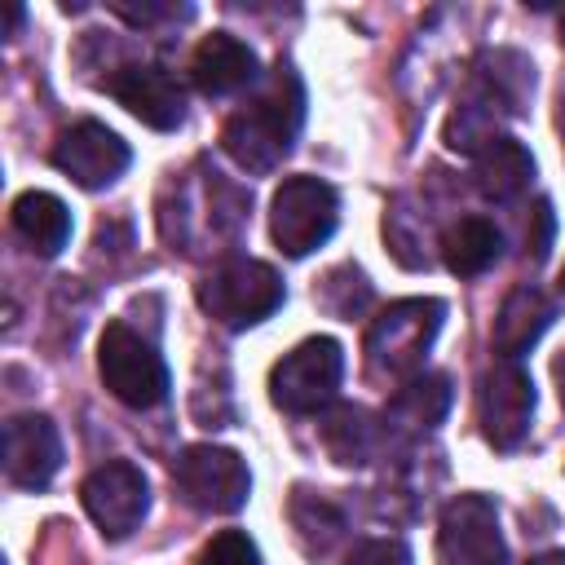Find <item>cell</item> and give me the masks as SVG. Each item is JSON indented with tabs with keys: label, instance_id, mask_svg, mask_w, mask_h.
I'll list each match as a JSON object with an SVG mask.
<instances>
[{
	"label": "cell",
	"instance_id": "d4e9b609",
	"mask_svg": "<svg viewBox=\"0 0 565 565\" xmlns=\"http://www.w3.org/2000/svg\"><path fill=\"white\" fill-rule=\"evenodd\" d=\"M318 305L331 313V318H344V322H353L366 305H371V282H366V274L358 269V265H335L322 282H318Z\"/></svg>",
	"mask_w": 565,
	"mask_h": 565
},
{
	"label": "cell",
	"instance_id": "ac0fdd59",
	"mask_svg": "<svg viewBox=\"0 0 565 565\" xmlns=\"http://www.w3.org/2000/svg\"><path fill=\"white\" fill-rule=\"evenodd\" d=\"M450 380L441 371H419L415 380H406L388 406H384V433L393 437H415V433H428L446 419L450 411Z\"/></svg>",
	"mask_w": 565,
	"mask_h": 565
},
{
	"label": "cell",
	"instance_id": "ffe728a7",
	"mask_svg": "<svg viewBox=\"0 0 565 565\" xmlns=\"http://www.w3.org/2000/svg\"><path fill=\"white\" fill-rule=\"evenodd\" d=\"M13 234L35 252V256H57L71 238V212L57 194L49 190H26L13 199Z\"/></svg>",
	"mask_w": 565,
	"mask_h": 565
},
{
	"label": "cell",
	"instance_id": "e0dca14e",
	"mask_svg": "<svg viewBox=\"0 0 565 565\" xmlns=\"http://www.w3.org/2000/svg\"><path fill=\"white\" fill-rule=\"evenodd\" d=\"M552 318H556V305H552L539 287H530V282L512 287V291L503 296L499 313H494V327H490V344H494V353L516 362L525 349L539 344V335L552 327Z\"/></svg>",
	"mask_w": 565,
	"mask_h": 565
},
{
	"label": "cell",
	"instance_id": "9c48e42d",
	"mask_svg": "<svg viewBox=\"0 0 565 565\" xmlns=\"http://www.w3.org/2000/svg\"><path fill=\"white\" fill-rule=\"evenodd\" d=\"M344 375V349L331 335H309L269 371V402L287 415H309L327 406Z\"/></svg>",
	"mask_w": 565,
	"mask_h": 565
},
{
	"label": "cell",
	"instance_id": "603a6c76",
	"mask_svg": "<svg viewBox=\"0 0 565 565\" xmlns=\"http://www.w3.org/2000/svg\"><path fill=\"white\" fill-rule=\"evenodd\" d=\"M322 446L335 463H366L380 446V424L371 419L366 406L344 402L322 419Z\"/></svg>",
	"mask_w": 565,
	"mask_h": 565
},
{
	"label": "cell",
	"instance_id": "d6986e66",
	"mask_svg": "<svg viewBox=\"0 0 565 565\" xmlns=\"http://www.w3.org/2000/svg\"><path fill=\"white\" fill-rule=\"evenodd\" d=\"M534 159L516 137H494L472 154V185L490 203H512L530 190Z\"/></svg>",
	"mask_w": 565,
	"mask_h": 565
},
{
	"label": "cell",
	"instance_id": "4fadbf2b",
	"mask_svg": "<svg viewBox=\"0 0 565 565\" xmlns=\"http://www.w3.org/2000/svg\"><path fill=\"white\" fill-rule=\"evenodd\" d=\"M128 163H132L128 141L97 119H79L62 128L53 141V168L66 172L79 190H106L110 181L124 177Z\"/></svg>",
	"mask_w": 565,
	"mask_h": 565
},
{
	"label": "cell",
	"instance_id": "ba28073f",
	"mask_svg": "<svg viewBox=\"0 0 565 565\" xmlns=\"http://www.w3.org/2000/svg\"><path fill=\"white\" fill-rule=\"evenodd\" d=\"M172 486L177 494L194 508V512H207V516H230L247 503L252 494V472L243 463V455L225 450V446H185L177 459H172Z\"/></svg>",
	"mask_w": 565,
	"mask_h": 565
},
{
	"label": "cell",
	"instance_id": "5b68a950",
	"mask_svg": "<svg viewBox=\"0 0 565 565\" xmlns=\"http://www.w3.org/2000/svg\"><path fill=\"white\" fill-rule=\"evenodd\" d=\"M282 278L274 274V265L252 260V256H230L221 260L212 274L199 278L194 300L199 309L221 322L225 331H247L256 322H265L278 305H282Z\"/></svg>",
	"mask_w": 565,
	"mask_h": 565
},
{
	"label": "cell",
	"instance_id": "4316f807",
	"mask_svg": "<svg viewBox=\"0 0 565 565\" xmlns=\"http://www.w3.org/2000/svg\"><path fill=\"white\" fill-rule=\"evenodd\" d=\"M110 9H115L124 22H132V26H154V22H172V18H190V13H194L190 4L177 9V4H163V0H141V4H132V0H110Z\"/></svg>",
	"mask_w": 565,
	"mask_h": 565
},
{
	"label": "cell",
	"instance_id": "30bf717a",
	"mask_svg": "<svg viewBox=\"0 0 565 565\" xmlns=\"http://www.w3.org/2000/svg\"><path fill=\"white\" fill-rule=\"evenodd\" d=\"M534 419V380L521 362L499 358L477 384V424L494 450H516Z\"/></svg>",
	"mask_w": 565,
	"mask_h": 565
},
{
	"label": "cell",
	"instance_id": "1f68e13d",
	"mask_svg": "<svg viewBox=\"0 0 565 565\" xmlns=\"http://www.w3.org/2000/svg\"><path fill=\"white\" fill-rule=\"evenodd\" d=\"M561 44H565V9H561Z\"/></svg>",
	"mask_w": 565,
	"mask_h": 565
},
{
	"label": "cell",
	"instance_id": "4dcf8cb0",
	"mask_svg": "<svg viewBox=\"0 0 565 565\" xmlns=\"http://www.w3.org/2000/svg\"><path fill=\"white\" fill-rule=\"evenodd\" d=\"M530 565H565V552H543V556H534Z\"/></svg>",
	"mask_w": 565,
	"mask_h": 565
},
{
	"label": "cell",
	"instance_id": "8992f818",
	"mask_svg": "<svg viewBox=\"0 0 565 565\" xmlns=\"http://www.w3.org/2000/svg\"><path fill=\"white\" fill-rule=\"evenodd\" d=\"M97 371H102V384L110 388V397H119L132 411L159 406L172 388L154 340L132 331L128 322H106V331L97 340Z\"/></svg>",
	"mask_w": 565,
	"mask_h": 565
},
{
	"label": "cell",
	"instance_id": "52a82bcc",
	"mask_svg": "<svg viewBox=\"0 0 565 565\" xmlns=\"http://www.w3.org/2000/svg\"><path fill=\"white\" fill-rule=\"evenodd\" d=\"M340 225V194L318 177H287L269 203V234L282 256H309Z\"/></svg>",
	"mask_w": 565,
	"mask_h": 565
},
{
	"label": "cell",
	"instance_id": "cb8c5ba5",
	"mask_svg": "<svg viewBox=\"0 0 565 565\" xmlns=\"http://www.w3.org/2000/svg\"><path fill=\"white\" fill-rule=\"evenodd\" d=\"M384 243L393 247V256L406 265V269H428V225L424 216L411 207V199H393V207L384 212Z\"/></svg>",
	"mask_w": 565,
	"mask_h": 565
},
{
	"label": "cell",
	"instance_id": "44dd1931",
	"mask_svg": "<svg viewBox=\"0 0 565 565\" xmlns=\"http://www.w3.org/2000/svg\"><path fill=\"white\" fill-rule=\"evenodd\" d=\"M503 256V234L486 216H459L441 234V260L455 278H477Z\"/></svg>",
	"mask_w": 565,
	"mask_h": 565
},
{
	"label": "cell",
	"instance_id": "6da1fadb",
	"mask_svg": "<svg viewBox=\"0 0 565 565\" xmlns=\"http://www.w3.org/2000/svg\"><path fill=\"white\" fill-rule=\"evenodd\" d=\"M305 124V84L291 62H278L269 79L225 119L221 146L243 172H274Z\"/></svg>",
	"mask_w": 565,
	"mask_h": 565
},
{
	"label": "cell",
	"instance_id": "3957f363",
	"mask_svg": "<svg viewBox=\"0 0 565 565\" xmlns=\"http://www.w3.org/2000/svg\"><path fill=\"white\" fill-rule=\"evenodd\" d=\"M172 203H163L159 212V230L163 238L172 243V252L181 247L185 256H199V252H216L221 243H230L247 216V203H230L221 207V199H234L238 190L212 168V172H194V177H181L172 185Z\"/></svg>",
	"mask_w": 565,
	"mask_h": 565
},
{
	"label": "cell",
	"instance_id": "83f0119b",
	"mask_svg": "<svg viewBox=\"0 0 565 565\" xmlns=\"http://www.w3.org/2000/svg\"><path fill=\"white\" fill-rule=\"evenodd\" d=\"M344 565H411V547L402 539H366L344 556Z\"/></svg>",
	"mask_w": 565,
	"mask_h": 565
},
{
	"label": "cell",
	"instance_id": "f1b7e54d",
	"mask_svg": "<svg viewBox=\"0 0 565 565\" xmlns=\"http://www.w3.org/2000/svg\"><path fill=\"white\" fill-rule=\"evenodd\" d=\"M530 216H534V230H525V256L543 260V256H547V243H552V207L539 199Z\"/></svg>",
	"mask_w": 565,
	"mask_h": 565
},
{
	"label": "cell",
	"instance_id": "d6a6232c",
	"mask_svg": "<svg viewBox=\"0 0 565 565\" xmlns=\"http://www.w3.org/2000/svg\"><path fill=\"white\" fill-rule=\"evenodd\" d=\"M556 287H561V296H565V265H561V282H556Z\"/></svg>",
	"mask_w": 565,
	"mask_h": 565
},
{
	"label": "cell",
	"instance_id": "7a4b0ae2",
	"mask_svg": "<svg viewBox=\"0 0 565 565\" xmlns=\"http://www.w3.org/2000/svg\"><path fill=\"white\" fill-rule=\"evenodd\" d=\"M534 93V62L516 49H486L472 62V79L468 93L455 102L450 119H446V146L477 154L486 141L503 137L499 124L525 115Z\"/></svg>",
	"mask_w": 565,
	"mask_h": 565
},
{
	"label": "cell",
	"instance_id": "8fae6325",
	"mask_svg": "<svg viewBox=\"0 0 565 565\" xmlns=\"http://www.w3.org/2000/svg\"><path fill=\"white\" fill-rule=\"evenodd\" d=\"M79 503L106 539H128L150 512V481L128 459H106L79 486Z\"/></svg>",
	"mask_w": 565,
	"mask_h": 565
},
{
	"label": "cell",
	"instance_id": "2e32d148",
	"mask_svg": "<svg viewBox=\"0 0 565 565\" xmlns=\"http://www.w3.org/2000/svg\"><path fill=\"white\" fill-rule=\"evenodd\" d=\"M190 79L203 97H234L260 79V57L238 35L212 31L199 40V49L190 57Z\"/></svg>",
	"mask_w": 565,
	"mask_h": 565
},
{
	"label": "cell",
	"instance_id": "5bb4252c",
	"mask_svg": "<svg viewBox=\"0 0 565 565\" xmlns=\"http://www.w3.org/2000/svg\"><path fill=\"white\" fill-rule=\"evenodd\" d=\"M102 88H106L128 115H137V119H141L146 128H154V132H172V128L185 124V93H181V84L172 79V71L159 66V62H128V66H115V71L102 79Z\"/></svg>",
	"mask_w": 565,
	"mask_h": 565
},
{
	"label": "cell",
	"instance_id": "9a60e30c",
	"mask_svg": "<svg viewBox=\"0 0 565 565\" xmlns=\"http://www.w3.org/2000/svg\"><path fill=\"white\" fill-rule=\"evenodd\" d=\"M62 468V437L49 415H13L4 424V477L18 490H44Z\"/></svg>",
	"mask_w": 565,
	"mask_h": 565
},
{
	"label": "cell",
	"instance_id": "277c9868",
	"mask_svg": "<svg viewBox=\"0 0 565 565\" xmlns=\"http://www.w3.org/2000/svg\"><path fill=\"white\" fill-rule=\"evenodd\" d=\"M446 305L437 296H411L393 300L371 327H366V371L375 380H415L424 371V353L433 349L441 331Z\"/></svg>",
	"mask_w": 565,
	"mask_h": 565
},
{
	"label": "cell",
	"instance_id": "484cf974",
	"mask_svg": "<svg viewBox=\"0 0 565 565\" xmlns=\"http://www.w3.org/2000/svg\"><path fill=\"white\" fill-rule=\"evenodd\" d=\"M194 565H260V552L243 530H221L203 543Z\"/></svg>",
	"mask_w": 565,
	"mask_h": 565
},
{
	"label": "cell",
	"instance_id": "7c38bea8",
	"mask_svg": "<svg viewBox=\"0 0 565 565\" xmlns=\"http://www.w3.org/2000/svg\"><path fill=\"white\" fill-rule=\"evenodd\" d=\"M437 552H441V565H508V543L499 530L494 499H486L477 490L455 494L441 508Z\"/></svg>",
	"mask_w": 565,
	"mask_h": 565
},
{
	"label": "cell",
	"instance_id": "f546056e",
	"mask_svg": "<svg viewBox=\"0 0 565 565\" xmlns=\"http://www.w3.org/2000/svg\"><path fill=\"white\" fill-rule=\"evenodd\" d=\"M552 375H556V393H561V406H565V349L556 353V362H552Z\"/></svg>",
	"mask_w": 565,
	"mask_h": 565
},
{
	"label": "cell",
	"instance_id": "7402d4cb",
	"mask_svg": "<svg viewBox=\"0 0 565 565\" xmlns=\"http://www.w3.org/2000/svg\"><path fill=\"white\" fill-rule=\"evenodd\" d=\"M287 516H291V530H296V539H300V547L309 556H327L340 543V534H344V508L335 499L309 490V486L291 490Z\"/></svg>",
	"mask_w": 565,
	"mask_h": 565
}]
</instances>
